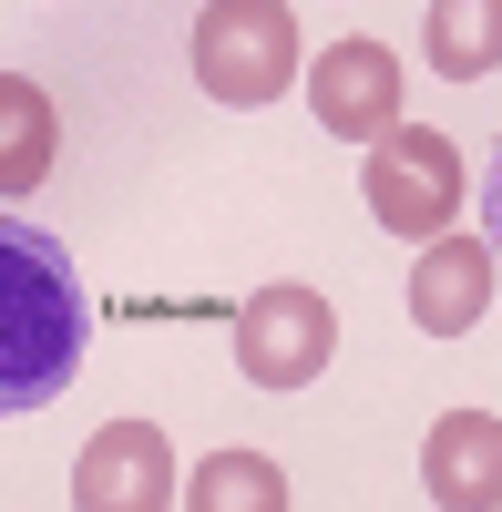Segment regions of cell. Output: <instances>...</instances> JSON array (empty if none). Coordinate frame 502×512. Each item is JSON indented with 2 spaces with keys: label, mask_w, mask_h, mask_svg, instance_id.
<instances>
[{
  "label": "cell",
  "mask_w": 502,
  "mask_h": 512,
  "mask_svg": "<svg viewBox=\"0 0 502 512\" xmlns=\"http://www.w3.org/2000/svg\"><path fill=\"white\" fill-rule=\"evenodd\" d=\"M185 482H175V451H164L154 420H113V431L82 441L72 461V502L82 512H164Z\"/></svg>",
  "instance_id": "5"
},
{
  "label": "cell",
  "mask_w": 502,
  "mask_h": 512,
  "mask_svg": "<svg viewBox=\"0 0 502 512\" xmlns=\"http://www.w3.org/2000/svg\"><path fill=\"white\" fill-rule=\"evenodd\" d=\"M492 277H502V256H492V236H421V267H410V318H421L431 338H462V328H482V308H492Z\"/></svg>",
  "instance_id": "7"
},
{
  "label": "cell",
  "mask_w": 502,
  "mask_h": 512,
  "mask_svg": "<svg viewBox=\"0 0 502 512\" xmlns=\"http://www.w3.org/2000/svg\"><path fill=\"white\" fill-rule=\"evenodd\" d=\"M82 318H93V308H82L72 256L41 226L0 216V410H41V400L72 390Z\"/></svg>",
  "instance_id": "1"
},
{
  "label": "cell",
  "mask_w": 502,
  "mask_h": 512,
  "mask_svg": "<svg viewBox=\"0 0 502 512\" xmlns=\"http://www.w3.org/2000/svg\"><path fill=\"white\" fill-rule=\"evenodd\" d=\"M298 72H308V52H298L287 0H205V11H195V82L216 103L267 113Z\"/></svg>",
  "instance_id": "2"
},
{
  "label": "cell",
  "mask_w": 502,
  "mask_h": 512,
  "mask_svg": "<svg viewBox=\"0 0 502 512\" xmlns=\"http://www.w3.org/2000/svg\"><path fill=\"white\" fill-rule=\"evenodd\" d=\"M52 175V93L31 72H0V205Z\"/></svg>",
  "instance_id": "9"
},
{
  "label": "cell",
  "mask_w": 502,
  "mask_h": 512,
  "mask_svg": "<svg viewBox=\"0 0 502 512\" xmlns=\"http://www.w3.org/2000/svg\"><path fill=\"white\" fill-rule=\"evenodd\" d=\"M298 82H308V103H318V123L339 144H369V134L400 123V52L390 41H328Z\"/></svg>",
  "instance_id": "6"
},
{
  "label": "cell",
  "mask_w": 502,
  "mask_h": 512,
  "mask_svg": "<svg viewBox=\"0 0 502 512\" xmlns=\"http://www.w3.org/2000/svg\"><path fill=\"white\" fill-rule=\"evenodd\" d=\"M359 195H369V216L390 236L421 246V236H441L462 216V154H451V134H431V123H390V134H369Z\"/></svg>",
  "instance_id": "3"
},
{
  "label": "cell",
  "mask_w": 502,
  "mask_h": 512,
  "mask_svg": "<svg viewBox=\"0 0 502 512\" xmlns=\"http://www.w3.org/2000/svg\"><path fill=\"white\" fill-rule=\"evenodd\" d=\"M482 236H492V256H502V154H492V185H482Z\"/></svg>",
  "instance_id": "12"
},
{
  "label": "cell",
  "mask_w": 502,
  "mask_h": 512,
  "mask_svg": "<svg viewBox=\"0 0 502 512\" xmlns=\"http://www.w3.org/2000/svg\"><path fill=\"white\" fill-rule=\"evenodd\" d=\"M328 349H339V308L318 287H298V277H277V287H257L236 308V369L257 390H308L328 369Z\"/></svg>",
  "instance_id": "4"
},
{
  "label": "cell",
  "mask_w": 502,
  "mask_h": 512,
  "mask_svg": "<svg viewBox=\"0 0 502 512\" xmlns=\"http://www.w3.org/2000/svg\"><path fill=\"white\" fill-rule=\"evenodd\" d=\"M185 502L195 512H277L287 502V472H277L267 451H205L195 482H185Z\"/></svg>",
  "instance_id": "11"
},
{
  "label": "cell",
  "mask_w": 502,
  "mask_h": 512,
  "mask_svg": "<svg viewBox=\"0 0 502 512\" xmlns=\"http://www.w3.org/2000/svg\"><path fill=\"white\" fill-rule=\"evenodd\" d=\"M421 52H431V72H451V82L502 72V0H431Z\"/></svg>",
  "instance_id": "10"
},
{
  "label": "cell",
  "mask_w": 502,
  "mask_h": 512,
  "mask_svg": "<svg viewBox=\"0 0 502 512\" xmlns=\"http://www.w3.org/2000/svg\"><path fill=\"white\" fill-rule=\"evenodd\" d=\"M421 492L441 512H502V420L492 410H451L421 441Z\"/></svg>",
  "instance_id": "8"
}]
</instances>
